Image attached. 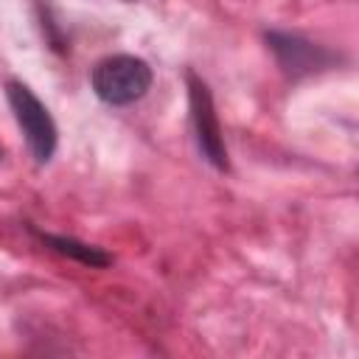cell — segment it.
Instances as JSON below:
<instances>
[{
    "label": "cell",
    "mask_w": 359,
    "mask_h": 359,
    "mask_svg": "<svg viewBox=\"0 0 359 359\" xmlns=\"http://www.w3.org/2000/svg\"><path fill=\"white\" fill-rule=\"evenodd\" d=\"M185 81H188V107H191V126H194L196 149L216 171H227L230 160H227V146L222 137V123L213 107L210 87L194 70L185 73Z\"/></svg>",
    "instance_id": "3957f363"
},
{
    "label": "cell",
    "mask_w": 359,
    "mask_h": 359,
    "mask_svg": "<svg viewBox=\"0 0 359 359\" xmlns=\"http://www.w3.org/2000/svg\"><path fill=\"white\" fill-rule=\"evenodd\" d=\"M0 157H3V149H0Z\"/></svg>",
    "instance_id": "8992f818"
},
{
    "label": "cell",
    "mask_w": 359,
    "mask_h": 359,
    "mask_svg": "<svg viewBox=\"0 0 359 359\" xmlns=\"http://www.w3.org/2000/svg\"><path fill=\"white\" fill-rule=\"evenodd\" d=\"M6 101H8L11 112H14L17 126L25 135L31 157L39 165L50 163V157L56 151V143H59V132H56V123H53L48 107L34 95V90L28 84H22L17 79L6 81Z\"/></svg>",
    "instance_id": "7a4b0ae2"
},
{
    "label": "cell",
    "mask_w": 359,
    "mask_h": 359,
    "mask_svg": "<svg viewBox=\"0 0 359 359\" xmlns=\"http://www.w3.org/2000/svg\"><path fill=\"white\" fill-rule=\"evenodd\" d=\"M151 67L146 59L132 53H112L95 62L90 70L93 93L109 107H129L140 101L151 87Z\"/></svg>",
    "instance_id": "6da1fadb"
},
{
    "label": "cell",
    "mask_w": 359,
    "mask_h": 359,
    "mask_svg": "<svg viewBox=\"0 0 359 359\" xmlns=\"http://www.w3.org/2000/svg\"><path fill=\"white\" fill-rule=\"evenodd\" d=\"M31 233H34L45 247H50L53 252L67 255V258H73V261H79V264L98 266V269L112 264V255H109V252H104V250H101V247H95V244H84V241H79V238H73V236H53V233H42V230H36V227H31Z\"/></svg>",
    "instance_id": "5b68a950"
},
{
    "label": "cell",
    "mask_w": 359,
    "mask_h": 359,
    "mask_svg": "<svg viewBox=\"0 0 359 359\" xmlns=\"http://www.w3.org/2000/svg\"><path fill=\"white\" fill-rule=\"evenodd\" d=\"M264 39H266V48L275 53L280 70L289 79H306V76H314V73L337 65V53H331L328 48H323L300 34L266 31Z\"/></svg>",
    "instance_id": "277c9868"
}]
</instances>
